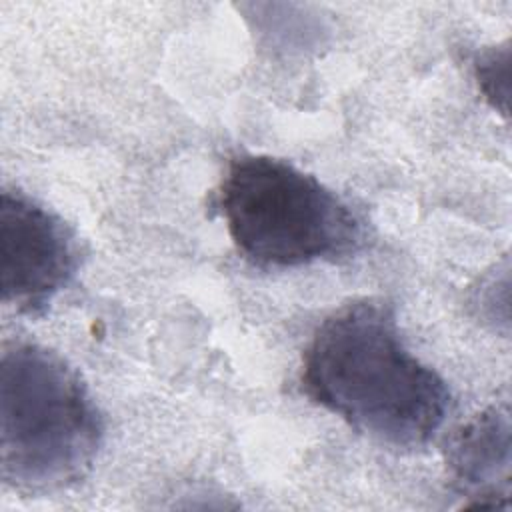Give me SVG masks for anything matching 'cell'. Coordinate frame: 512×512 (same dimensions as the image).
<instances>
[{
	"label": "cell",
	"instance_id": "cell-3",
	"mask_svg": "<svg viewBox=\"0 0 512 512\" xmlns=\"http://www.w3.org/2000/svg\"><path fill=\"white\" fill-rule=\"evenodd\" d=\"M236 250L260 268H298L356 254L364 228L354 210L314 174L266 156L228 162L216 194Z\"/></svg>",
	"mask_w": 512,
	"mask_h": 512
},
{
	"label": "cell",
	"instance_id": "cell-5",
	"mask_svg": "<svg viewBox=\"0 0 512 512\" xmlns=\"http://www.w3.org/2000/svg\"><path fill=\"white\" fill-rule=\"evenodd\" d=\"M446 466L456 492L470 508H508L510 412L490 406L460 426L446 446Z\"/></svg>",
	"mask_w": 512,
	"mask_h": 512
},
{
	"label": "cell",
	"instance_id": "cell-6",
	"mask_svg": "<svg viewBox=\"0 0 512 512\" xmlns=\"http://www.w3.org/2000/svg\"><path fill=\"white\" fill-rule=\"evenodd\" d=\"M474 72L480 90L492 102L494 108L498 106V98L506 102V94L498 90V82H502V86H508V48H490L478 54L474 60Z\"/></svg>",
	"mask_w": 512,
	"mask_h": 512
},
{
	"label": "cell",
	"instance_id": "cell-4",
	"mask_svg": "<svg viewBox=\"0 0 512 512\" xmlns=\"http://www.w3.org/2000/svg\"><path fill=\"white\" fill-rule=\"evenodd\" d=\"M0 254L2 300L26 316L44 314L80 264L72 228L20 190H2Z\"/></svg>",
	"mask_w": 512,
	"mask_h": 512
},
{
	"label": "cell",
	"instance_id": "cell-1",
	"mask_svg": "<svg viewBox=\"0 0 512 512\" xmlns=\"http://www.w3.org/2000/svg\"><path fill=\"white\" fill-rule=\"evenodd\" d=\"M300 390L396 448L426 444L452 400L446 382L406 348L394 306L382 298L348 302L318 324L302 356Z\"/></svg>",
	"mask_w": 512,
	"mask_h": 512
},
{
	"label": "cell",
	"instance_id": "cell-2",
	"mask_svg": "<svg viewBox=\"0 0 512 512\" xmlns=\"http://www.w3.org/2000/svg\"><path fill=\"white\" fill-rule=\"evenodd\" d=\"M104 440V418L80 374L54 350L14 342L0 362V468L32 494L84 480Z\"/></svg>",
	"mask_w": 512,
	"mask_h": 512
}]
</instances>
